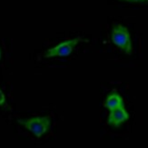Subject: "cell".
I'll use <instances>...</instances> for the list:
<instances>
[{
    "mask_svg": "<svg viewBox=\"0 0 148 148\" xmlns=\"http://www.w3.org/2000/svg\"><path fill=\"white\" fill-rule=\"evenodd\" d=\"M111 39L115 46L119 47L125 54H133L131 36L127 27H125V25L121 24L114 25L111 34Z\"/></svg>",
    "mask_w": 148,
    "mask_h": 148,
    "instance_id": "1",
    "label": "cell"
},
{
    "mask_svg": "<svg viewBox=\"0 0 148 148\" xmlns=\"http://www.w3.org/2000/svg\"><path fill=\"white\" fill-rule=\"evenodd\" d=\"M104 106L107 110L112 111L120 107H125V102L123 97L117 92H112L105 99Z\"/></svg>",
    "mask_w": 148,
    "mask_h": 148,
    "instance_id": "5",
    "label": "cell"
},
{
    "mask_svg": "<svg viewBox=\"0 0 148 148\" xmlns=\"http://www.w3.org/2000/svg\"><path fill=\"white\" fill-rule=\"evenodd\" d=\"M5 103V96L2 90L0 89V106H3Z\"/></svg>",
    "mask_w": 148,
    "mask_h": 148,
    "instance_id": "7",
    "label": "cell"
},
{
    "mask_svg": "<svg viewBox=\"0 0 148 148\" xmlns=\"http://www.w3.org/2000/svg\"><path fill=\"white\" fill-rule=\"evenodd\" d=\"M82 41L85 40L80 36L74 38V39L63 41L57 46L47 50L46 53L44 54V57L45 58H51V57L55 56H67L73 52L75 47Z\"/></svg>",
    "mask_w": 148,
    "mask_h": 148,
    "instance_id": "3",
    "label": "cell"
},
{
    "mask_svg": "<svg viewBox=\"0 0 148 148\" xmlns=\"http://www.w3.org/2000/svg\"><path fill=\"white\" fill-rule=\"evenodd\" d=\"M18 123L24 125L36 138L42 137L51 127L50 116H36L28 119H19Z\"/></svg>",
    "mask_w": 148,
    "mask_h": 148,
    "instance_id": "2",
    "label": "cell"
},
{
    "mask_svg": "<svg viewBox=\"0 0 148 148\" xmlns=\"http://www.w3.org/2000/svg\"><path fill=\"white\" fill-rule=\"evenodd\" d=\"M1 56H2V52H1V48H0V60H1Z\"/></svg>",
    "mask_w": 148,
    "mask_h": 148,
    "instance_id": "8",
    "label": "cell"
},
{
    "mask_svg": "<svg viewBox=\"0 0 148 148\" xmlns=\"http://www.w3.org/2000/svg\"><path fill=\"white\" fill-rule=\"evenodd\" d=\"M129 119V114L125 107H120L114 110L109 111L107 118V125L113 127H120L125 122Z\"/></svg>",
    "mask_w": 148,
    "mask_h": 148,
    "instance_id": "4",
    "label": "cell"
},
{
    "mask_svg": "<svg viewBox=\"0 0 148 148\" xmlns=\"http://www.w3.org/2000/svg\"><path fill=\"white\" fill-rule=\"evenodd\" d=\"M120 1H125V2H131V3H141V4L148 3V0H120Z\"/></svg>",
    "mask_w": 148,
    "mask_h": 148,
    "instance_id": "6",
    "label": "cell"
}]
</instances>
